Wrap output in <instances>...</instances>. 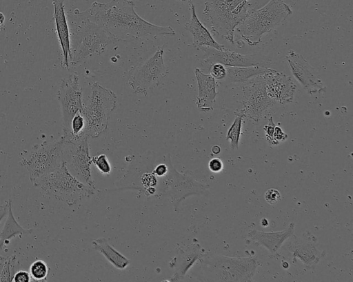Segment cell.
Instances as JSON below:
<instances>
[{
    "mask_svg": "<svg viewBox=\"0 0 353 282\" xmlns=\"http://www.w3.org/2000/svg\"><path fill=\"white\" fill-rule=\"evenodd\" d=\"M85 12L90 19L103 26L118 41L176 34L170 26L155 25L141 17L132 0L94 1Z\"/></svg>",
    "mask_w": 353,
    "mask_h": 282,
    "instance_id": "6da1fadb",
    "label": "cell"
},
{
    "mask_svg": "<svg viewBox=\"0 0 353 282\" xmlns=\"http://www.w3.org/2000/svg\"><path fill=\"white\" fill-rule=\"evenodd\" d=\"M66 15L70 37L69 62L72 66L102 54L109 44L118 41L103 26L90 19L85 10L75 9Z\"/></svg>",
    "mask_w": 353,
    "mask_h": 282,
    "instance_id": "7a4b0ae2",
    "label": "cell"
},
{
    "mask_svg": "<svg viewBox=\"0 0 353 282\" xmlns=\"http://www.w3.org/2000/svg\"><path fill=\"white\" fill-rule=\"evenodd\" d=\"M292 14L290 6L283 0H270L262 8L250 11L236 30L243 41L255 46L264 34L274 30Z\"/></svg>",
    "mask_w": 353,
    "mask_h": 282,
    "instance_id": "3957f363",
    "label": "cell"
},
{
    "mask_svg": "<svg viewBox=\"0 0 353 282\" xmlns=\"http://www.w3.org/2000/svg\"><path fill=\"white\" fill-rule=\"evenodd\" d=\"M204 4L212 32L236 44L234 32L250 12L248 0H204Z\"/></svg>",
    "mask_w": 353,
    "mask_h": 282,
    "instance_id": "277c9868",
    "label": "cell"
},
{
    "mask_svg": "<svg viewBox=\"0 0 353 282\" xmlns=\"http://www.w3.org/2000/svg\"><path fill=\"white\" fill-rule=\"evenodd\" d=\"M32 182L46 194L69 205L90 197L94 190L72 175L64 161L54 170L37 177Z\"/></svg>",
    "mask_w": 353,
    "mask_h": 282,
    "instance_id": "5b68a950",
    "label": "cell"
},
{
    "mask_svg": "<svg viewBox=\"0 0 353 282\" xmlns=\"http://www.w3.org/2000/svg\"><path fill=\"white\" fill-rule=\"evenodd\" d=\"M117 103V98L112 90L94 82L81 112L85 121L83 134L95 139L103 133L108 128L110 114L116 108Z\"/></svg>",
    "mask_w": 353,
    "mask_h": 282,
    "instance_id": "8992f818",
    "label": "cell"
},
{
    "mask_svg": "<svg viewBox=\"0 0 353 282\" xmlns=\"http://www.w3.org/2000/svg\"><path fill=\"white\" fill-rule=\"evenodd\" d=\"M63 162V139L61 137L56 141H44L34 145L30 151L21 154L19 164L28 170L32 182L54 170Z\"/></svg>",
    "mask_w": 353,
    "mask_h": 282,
    "instance_id": "52a82bcc",
    "label": "cell"
},
{
    "mask_svg": "<svg viewBox=\"0 0 353 282\" xmlns=\"http://www.w3.org/2000/svg\"><path fill=\"white\" fill-rule=\"evenodd\" d=\"M256 256L230 257L213 255L209 259V271L215 281H253L259 267Z\"/></svg>",
    "mask_w": 353,
    "mask_h": 282,
    "instance_id": "ba28073f",
    "label": "cell"
},
{
    "mask_svg": "<svg viewBox=\"0 0 353 282\" xmlns=\"http://www.w3.org/2000/svg\"><path fill=\"white\" fill-rule=\"evenodd\" d=\"M63 139V159L70 173L86 185L95 188L92 177V157L89 137L82 134L77 138Z\"/></svg>",
    "mask_w": 353,
    "mask_h": 282,
    "instance_id": "9c48e42d",
    "label": "cell"
},
{
    "mask_svg": "<svg viewBox=\"0 0 353 282\" xmlns=\"http://www.w3.org/2000/svg\"><path fill=\"white\" fill-rule=\"evenodd\" d=\"M163 53V47H159L152 56L130 70L128 83L134 93L146 96L150 90L168 75L169 69L164 63Z\"/></svg>",
    "mask_w": 353,
    "mask_h": 282,
    "instance_id": "30bf717a",
    "label": "cell"
},
{
    "mask_svg": "<svg viewBox=\"0 0 353 282\" xmlns=\"http://www.w3.org/2000/svg\"><path fill=\"white\" fill-rule=\"evenodd\" d=\"M243 108L234 114L257 123L263 114L276 102L267 94L265 83L261 75L242 83Z\"/></svg>",
    "mask_w": 353,
    "mask_h": 282,
    "instance_id": "8fae6325",
    "label": "cell"
},
{
    "mask_svg": "<svg viewBox=\"0 0 353 282\" xmlns=\"http://www.w3.org/2000/svg\"><path fill=\"white\" fill-rule=\"evenodd\" d=\"M57 96L62 112L63 135H67L72 118L83 108V90L77 72L61 80Z\"/></svg>",
    "mask_w": 353,
    "mask_h": 282,
    "instance_id": "7c38bea8",
    "label": "cell"
},
{
    "mask_svg": "<svg viewBox=\"0 0 353 282\" xmlns=\"http://www.w3.org/2000/svg\"><path fill=\"white\" fill-rule=\"evenodd\" d=\"M285 59L293 77L309 94L325 92L326 86L320 75L301 54L290 50Z\"/></svg>",
    "mask_w": 353,
    "mask_h": 282,
    "instance_id": "4fadbf2b",
    "label": "cell"
},
{
    "mask_svg": "<svg viewBox=\"0 0 353 282\" xmlns=\"http://www.w3.org/2000/svg\"><path fill=\"white\" fill-rule=\"evenodd\" d=\"M200 50L204 52V58L201 61V66L204 70L208 71L210 67L216 63H221L225 67H265L264 65L268 63L259 56L242 54L227 48L221 50L212 47H202Z\"/></svg>",
    "mask_w": 353,
    "mask_h": 282,
    "instance_id": "5bb4252c",
    "label": "cell"
},
{
    "mask_svg": "<svg viewBox=\"0 0 353 282\" xmlns=\"http://www.w3.org/2000/svg\"><path fill=\"white\" fill-rule=\"evenodd\" d=\"M316 237L307 231L301 236L292 235L282 245L294 259H298L307 268L316 265L325 256V252L316 246Z\"/></svg>",
    "mask_w": 353,
    "mask_h": 282,
    "instance_id": "9a60e30c",
    "label": "cell"
},
{
    "mask_svg": "<svg viewBox=\"0 0 353 282\" xmlns=\"http://www.w3.org/2000/svg\"><path fill=\"white\" fill-rule=\"evenodd\" d=\"M265 83L268 96L281 104L292 103L296 91V84L291 77L271 69L262 74Z\"/></svg>",
    "mask_w": 353,
    "mask_h": 282,
    "instance_id": "2e32d148",
    "label": "cell"
},
{
    "mask_svg": "<svg viewBox=\"0 0 353 282\" xmlns=\"http://www.w3.org/2000/svg\"><path fill=\"white\" fill-rule=\"evenodd\" d=\"M54 7L53 19L58 41L62 52L63 59L61 66L63 68L69 70V59L70 57V30L65 12L64 2L66 0H52Z\"/></svg>",
    "mask_w": 353,
    "mask_h": 282,
    "instance_id": "e0dca14e",
    "label": "cell"
},
{
    "mask_svg": "<svg viewBox=\"0 0 353 282\" xmlns=\"http://www.w3.org/2000/svg\"><path fill=\"white\" fill-rule=\"evenodd\" d=\"M295 225L291 222L287 228L277 232L252 230L247 234L248 242H253L266 248L271 254H276L283 244L294 235Z\"/></svg>",
    "mask_w": 353,
    "mask_h": 282,
    "instance_id": "ac0fdd59",
    "label": "cell"
},
{
    "mask_svg": "<svg viewBox=\"0 0 353 282\" xmlns=\"http://www.w3.org/2000/svg\"><path fill=\"white\" fill-rule=\"evenodd\" d=\"M189 6L191 17L184 28L192 34L194 48L200 50L202 47H212L221 50H224L225 46L215 41L210 31L200 21L196 13L195 6L191 0L189 1Z\"/></svg>",
    "mask_w": 353,
    "mask_h": 282,
    "instance_id": "d6986e66",
    "label": "cell"
},
{
    "mask_svg": "<svg viewBox=\"0 0 353 282\" xmlns=\"http://www.w3.org/2000/svg\"><path fill=\"white\" fill-rule=\"evenodd\" d=\"M199 93L196 104L199 110L208 112L213 110V105L216 97V80L200 68L194 69Z\"/></svg>",
    "mask_w": 353,
    "mask_h": 282,
    "instance_id": "ffe728a7",
    "label": "cell"
},
{
    "mask_svg": "<svg viewBox=\"0 0 353 282\" xmlns=\"http://www.w3.org/2000/svg\"><path fill=\"white\" fill-rule=\"evenodd\" d=\"M92 247L117 269L124 270L130 263L128 259L111 246L105 238L94 240Z\"/></svg>",
    "mask_w": 353,
    "mask_h": 282,
    "instance_id": "44dd1931",
    "label": "cell"
},
{
    "mask_svg": "<svg viewBox=\"0 0 353 282\" xmlns=\"http://www.w3.org/2000/svg\"><path fill=\"white\" fill-rule=\"evenodd\" d=\"M225 79L230 83H243L248 80L267 73L272 68L259 66L248 67H226Z\"/></svg>",
    "mask_w": 353,
    "mask_h": 282,
    "instance_id": "7402d4cb",
    "label": "cell"
},
{
    "mask_svg": "<svg viewBox=\"0 0 353 282\" xmlns=\"http://www.w3.org/2000/svg\"><path fill=\"white\" fill-rule=\"evenodd\" d=\"M8 202V217L0 232V250L16 235L30 234L32 232V229H25L18 223L12 213L11 200L9 199Z\"/></svg>",
    "mask_w": 353,
    "mask_h": 282,
    "instance_id": "603a6c76",
    "label": "cell"
},
{
    "mask_svg": "<svg viewBox=\"0 0 353 282\" xmlns=\"http://www.w3.org/2000/svg\"><path fill=\"white\" fill-rule=\"evenodd\" d=\"M236 118L228 130L226 140L230 141L232 150L239 148L240 136L241 134L242 121L243 117L239 114H235Z\"/></svg>",
    "mask_w": 353,
    "mask_h": 282,
    "instance_id": "cb8c5ba5",
    "label": "cell"
},
{
    "mask_svg": "<svg viewBox=\"0 0 353 282\" xmlns=\"http://www.w3.org/2000/svg\"><path fill=\"white\" fill-rule=\"evenodd\" d=\"M48 273L49 268L46 263L42 260H37L30 265V274L34 281H46Z\"/></svg>",
    "mask_w": 353,
    "mask_h": 282,
    "instance_id": "d4e9b609",
    "label": "cell"
},
{
    "mask_svg": "<svg viewBox=\"0 0 353 282\" xmlns=\"http://www.w3.org/2000/svg\"><path fill=\"white\" fill-rule=\"evenodd\" d=\"M84 128V118L81 112H78L71 121L69 133L67 135H63V137L67 139L77 138L83 134Z\"/></svg>",
    "mask_w": 353,
    "mask_h": 282,
    "instance_id": "484cf974",
    "label": "cell"
},
{
    "mask_svg": "<svg viewBox=\"0 0 353 282\" xmlns=\"http://www.w3.org/2000/svg\"><path fill=\"white\" fill-rule=\"evenodd\" d=\"M92 164H94L102 174H109L111 172V165L107 156L101 154L92 157Z\"/></svg>",
    "mask_w": 353,
    "mask_h": 282,
    "instance_id": "4316f807",
    "label": "cell"
},
{
    "mask_svg": "<svg viewBox=\"0 0 353 282\" xmlns=\"http://www.w3.org/2000/svg\"><path fill=\"white\" fill-rule=\"evenodd\" d=\"M208 72L215 80H223L227 76V68L219 63L212 64L210 67Z\"/></svg>",
    "mask_w": 353,
    "mask_h": 282,
    "instance_id": "83f0119b",
    "label": "cell"
},
{
    "mask_svg": "<svg viewBox=\"0 0 353 282\" xmlns=\"http://www.w3.org/2000/svg\"><path fill=\"white\" fill-rule=\"evenodd\" d=\"M264 199L269 204H276L281 200V194L278 190L270 188L265 192Z\"/></svg>",
    "mask_w": 353,
    "mask_h": 282,
    "instance_id": "f1b7e54d",
    "label": "cell"
},
{
    "mask_svg": "<svg viewBox=\"0 0 353 282\" xmlns=\"http://www.w3.org/2000/svg\"><path fill=\"white\" fill-rule=\"evenodd\" d=\"M275 123H274L273 118L271 117L268 120V123L264 125L263 130L265 133V137L268 143L271 145H275L273 134L275 128Z\"/></svg>",
    "mask_w": 353,
    "mask_h": 282,
    "instance_id": "f546056e",
    "label": "cell"
},
{
    "mask_svg": "<svg viewBox=\"0 0 353 282\" xmlns=\"http://www.w3.org/2000/svg\"><path fill=\"white\" fill-rule=\"evenodd\" d=\"M141 181L143 185L147 188L154 187L157 184V177L152 172H146L142 174Z\"/></svg>",
    "mask_w": 353,
    "mask_h": 282,
    "instance_id": "4dcf8cb0",
    "label": "cell"
},
{
    "mask_svg": "<svg viewBox=\"0 0 353 282\" xmlns=\"http://www.w3.org/2000/svg\"><path fill=\"white\" fill-rule=\"evenodd\" d=\"M287 139L288 134H285L280 127L276 125L273 134L275 145H279L281 142L285 141Z\"/></svg>",
    "mask_w": 353,
    "mask_h": 282,
    "instance_id": "1f68e13d",
    "label": "cell"
},
{
    "mask_svg": "<svg viewBox=\"0 0 353 282\" xmlns=\"http://www.w3.org/2000/svg\"><path fill=\"white\" fill-rule=\"evenodd\" d=\"M31 280L30 274L26 270L17 271L12 279L14 282H30Z\"/></svg>",
    "mask_w": 353,
    "mask_h": 282,
    "instance_id": "d6a6232c",
    "label": "cell"
},
{
    "mask_svg": "<svg viewBox=\"0 0 353 282\" xmlns=\"http://www.w3.org/2000/svg\"><path fill=\"white\" fill-rule=\"evenodd\" d=\"M208 168L212 172H219L223 170V164L219 158H213L208 163Z\"/></svg>",
    "mask_w": 353,
    "mask_h": 282,
    "instance_id": "836d02e7",
    "label": "cell"
},
{
    "mask_svg": "<svg viewBox=\"0 0 353 282\" xmlns=\"http://www.w3.org/2000/svg\"><path fill=\"white\" fill-rule=\"evenodd\" d=\"M168 168L165 164H159L155 167L152 173L157 177H161L168 172Z\"/></svg>",
    "mask_w": 353,
    "mask_h": 282,
    "instance_id": "e575fe53",
    "label": "cell"
},
{
    "mask_svg": "<svg viewBox=\"0 0 353 282\" xmlns=\"http://www.w3.org/2000/svg\"><path fill=\"white\" fill-rule=\"evenodd\" d=\"M9 202H5L0 205V222L2 219L8 214Z\"/></svg>",
    "mask_w": 353,
    "mask_h": 282,
    "instance_id": "d590c367",
    "label": "cell"
},
{
    "mask_svg": "<svg viewBox=\"0 0 353 282\" xmlns=\"http://www.w3.org/2000/svg\"><path fill=\"white\" fill-rule=\"evenodd\" d=\"M8 256H0V276Z\"/></svg>",
    "mask_w": 353,
    "mask_h": 282,
    "instance_id": "8d00e7d4",
    "label": "cell"
},
{
    "mask_svg": "<svg viewBox=\"0 0 353 282\" xmlns=\"http://www.w3.org/2000/svg\"><path fill=\"white\" fill-rule=\"evenodd\" d=\"M221 148L217 145L212 146V148L211 149L212 152L214 154H219L221 152Z\"/></svg>",
    "mask_w": 353,
    "mask_h": 282,
    "instance_id": "74e56055",
    "label": "cell"
},
{
    "mask_svg": "<svg viewBox=\"0 0 353 282\" xmlns=\"http://www.w3.org/2000/svg\"><path fill=\"white\" fill-rule=\"evenodd\" d=\"M5 21V16L4 14L0 12V29L3 26V23Z\"/></svg>",
    "mask_w": 353,
    "mask_h": 282,
    "instance_id": "f35d334b",
    "label": "cell"
},
{
    "mask_svg": "<svg viewBox=\"0 0 353 282\" xmlns=\"http://www.w3.org/2000/svg\"><path fill=\"white\" fill-rule=\"evenodd\" d=\"M261 224L263 227H267V225H268V221L266 219H263L261 221Z\"/></svg>",
    "mask_w": 353,
    "mask_h": 282,
    "instance_id": "ab89813d",
    "label": "cell"
}]
</instances>
